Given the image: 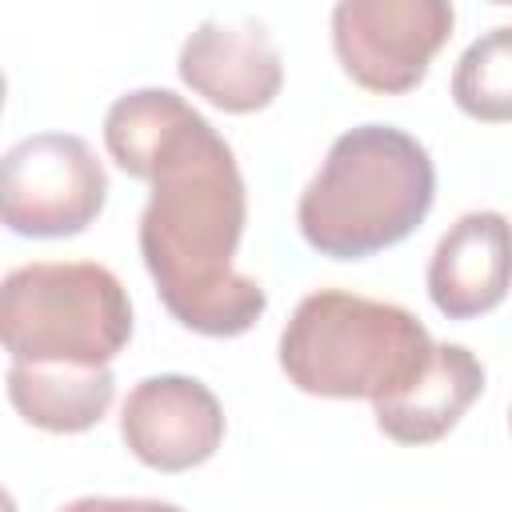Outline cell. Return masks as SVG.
I'll use <instances>...</instances> for the list:
<instances>
[{"label":"cell","instance_id":"8fae6325","mask_svg":"<svg viewBox=\"0 0 512 512\" xmlns=\"http://www.w3.org/2000/svg\"><path fill=\"white\" fill-rule=\"evenodd\" d=\"M8 400L40 432L72 436L100 424L116 400L112 368L8 364Z\"/></svg>","mask_w":512,"mask_h":512},{"label":"cell","instance_id":"8992f818","mask_svg":"<svg viewBox=\"0 0 512 512\" xmlns=\"http://www.w3.org/2000/svg\"><path fill=\"white\" fill-rule=\"evenodd\" d=\"M452 24L448 0H340L332 8V52L364 92L404 96L424 84Z\"/></svg>","mask_w":512,"mask_h":512},{"label":"cell","instance_id":"4fadbf2b","mask_svg":"<svg viewBox=\"0 0 512 512\" xmlns=\"http://www.w3.org/2000/svg\"><path fill=\"white\" fill-rule=\"evenodd\" d=\"M56 512H184V508L168 500H144V496H80Z\"/></svg>","mask_w":512,"mask_h":512},{"label":"cell","instance_id":"3957f363","mask_svg":"<svg viewBox=\"0 0 512 512\" xmlns=\"http://www.w3.org/2000/svg\"><path fill=\"white\" fill-rule=\"evenodd\" d=\"M276 352L288 384L300 392L380 404L428 372L436 340L400 304L320 288L292 308Z\"/></svg>","mask_w":512,"mask_h":512},{"label":"cell","instance_id":"5b68a950","mask_svg":"<svg viewBox=\"0 0 512 512\" xmlns=\"http://www.w3.org/2000/svg\"><path fill=\"white\" fill-rule=\"evenodd\" d=\"M104 200V160L76 132L24 136L0 160V216L16 236H80L88 224H96Z\"/></svg>","mask_w":512,"mask_h":512},{"label":"cell","instance_id":"6da1fadb","mask_svg":"<svg viewBox=\"0 0 512 512\" xmlns=\"http://www.w3.org/2000/svg\"><path fill=\"white\" fill-rule=\"evenodd\" d=\"M140 180L152 192L136 240L164 308L200 336L248 332L264 316L268 292L236 268L248 192L232 144L192 112Z\"/></svg>","mask_w":512,"mask_h":512},{"label":"cell","instance_id":"30bf717a","mask_svg":"<svg viewBox=\"0 0 512 512\" xmlns=\"http://www.w3.org/2000/svg\"><path fill=\"white\" fill-rule=\"evenodd\" d=\"M484 392V364L464 344H436L428 372L400 396L372 404L376 428L408 448L444 440Z\"/></svg>","mask_w":512,"mask_h":512},{"label":"cell","instance_id":"277c9868","mask_svg":"<svg viewBox=\"0 0 512 512\" xmlns=\"http://www.w3.org/2000/svg\"><path fill=\"white\" fill-rule=\"evenodd\" d=\"M0 340L12 364L108 368L132 340V300L96 260H32L4 276Z\"/></svg>","mask_w":512,"mask_h":512},{"label":"cell","instance_id":"ba28073f","mask_svg":"<svg viewBox=\"0 0 512 512\" xmlns=\"http://www.w3.org/2000/svg\"><path fill=\"white\" fill-rule=\"evenodd\" d=\"M176 72L184 88L208 100L220 112L248 116L268 108L284 88V60L268 32V24L240 16L200 20L180 44Z\"/></svg>","mask_w":512,"mask_h":512},{"label":"cell","instance_id":"9c48e42d","mask_svg":"<svg viewBox=\"0 0 512 512\" xmlns=\"http://www.w3.org/2000/svg\"><path fill=\"white\" fill-rule=\"evenodd\" d=\"M512 288V220L480 208L464 212L436 240L428 260V296L448 320H472L504 304Z\"/></svg>","mask_w":512,"mask_h":512},{"label":"cell","instance_id":"7c38bea8","mask_svg":"<svg viewBox=\"0 0 512 512\" xmlns=\"http://www.w3.org/2000/svg\"><path fill=\"white\" fill-rule=\"evenodd\" d=\"M452 100L480 124H512V24L480 32L460 52Z\"/></svg>","mask_w":512,"mask_h":512},{"label":"cell","instance_id":"52a82bcc","mask_svg":"<svg viewBox=\"0 0 512 512\" xmlns=\"http://www.w3.org/2000/svg\"><path fill=\"white\" fill-rule=\"evenodd\" d=\"M224 428L216 392L180 372L144 376L120 408V436L128 452L156 472L200 468L224 444Z\"/></svg>","mask_w":512,"mask_h":512},{"label":"cell","instance_id":"7a4b0ae2","mask_svg":"<svg viewBox=\"0 0 512 512\" xmlns=\"http://www.w3.org/2000/svg\"><path fill=\"white\" fill-rule=\"evenodd\" d=\"M436 200L428 148L396 124H356L340 132L304 184L296 228L328 260H364L408 240Z\"/></svg>","mask_w":512,"mask_h":512},{"label":"cell","instance_id":"5bb4252c","mask_svg":"<svg viewBox=\"0 0 512 512\" xmlns=\"http://www.w3.org/2000/svg\"><path fill=\"white\" fill-rule=\"evenodd\" d=\"M508 428H512V412H508Z\"/></svg>","mask_w":512,"mask_h":512}]
</instances>
